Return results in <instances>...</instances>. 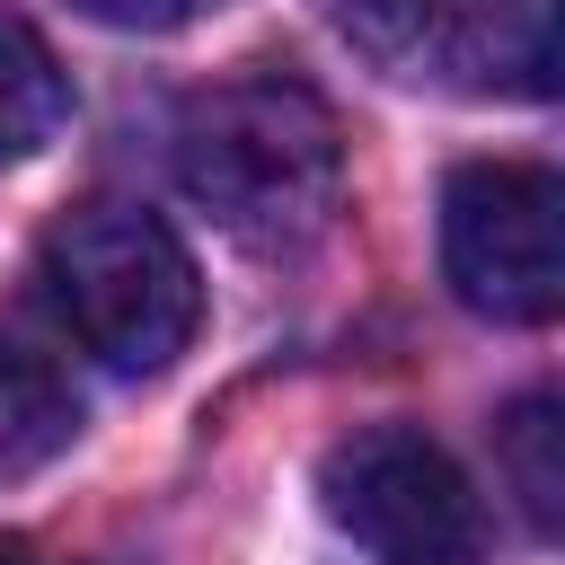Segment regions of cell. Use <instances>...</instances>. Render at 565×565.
Returning a JSON list of instances; mask_svg holds the SVG:
<instances>
[{
    "mask_svg": "<svg viewBox=\"0 0 565 565\" xmlns=\"http://www.w3.org/2000/svg\"><path fill=\"white\" fill-rule=\"evenodd\" d=\"M71 424H79L71 380H62L44 353H26L18 335H0V477L44 468V459L71 441Z\"/></svg>",
    "mask_w": 565,
    "mask_h": 565,
    "instance_id": "ba28073f",
    "label": "cell"
},
{
    "mask_svg": "<svg viewBox=\"0 0 565 565\" xmlns=\"http://www.w3.org/2000/svg\"><path fill=\"white\" fill-rule=\"evenodd\" d=\"M44 291L71 318V335L106 371H132V380L168 371L203 318V274H194L185 238L159 212L115 203V194L71 203L44 230Z\"/></svg>",
    "mask_w": 565,
    "mask_h": 565,
    "instance_id": "7a4b0ae2",
    "label": "cell"
},
{
    "mask_svg": "<svg viewBox=\"0 0 565 565\" xmlns=\"http://www.w3.org/2000/svg\"><path fill=\"white\" fill-rule=\"evenodd\" d=\"M494 468L521 494V521L539 539H556V521H565V424H556V397H521L494 424Z\"/></svg>",
    "mask_w": 565,
    "mask_h": 565,
    "instance_id": "9c48e42d",
    "label": "cell"
},
{
    "mask_svg": "<svg viewBox=\"0 0 565 565\" xmlns=\"http://www.w3.org/2000/svg\"><path fill=\"white\" fill-rule=\"evenodd\" d=\"M0 565H44V556H35L26 539H0Z\"/></svg>",
    "mask_w": 565,
    "mask_h": 565,
    "instance_id": "8fae6325",
    "label": "cell"
},
{
    "mask_svg": "<svg viewBox=\"0 0 565 565\" xmlns=\"http://www.w3.org/2000/svg\"><path fill=\"white\" fill-rule=\"evenodd\" d=\"M318 18L335 26V44H353L388 79H424L433 62H450L459 0H318Z\"/></svg>",
    "mask_w": 565,
    "mask_h": 565,
    "instance_id": "52a82bcc",
    "label": "cell"
},
{
    "mask_svg": "<svg viewBox=\"0 0 565 565\" xmlns=\"http://www.w3.org/2000/svg\"><path fill=\"white\" fill-rule=\"evenodd\" d=\"M441 274L477 318L539 327L565 309V185L530 159H468L441 185Z\"/></svg>",
    "mask_w": 565,
    "mask_h": 565,
    "instance_id": "277c9868",
    "label": "cell"
},
{
    "mask_svg": "<svg viewBox=\"0 0 565 565\" xmlns=\"http://www.w3.org/2000/svg\"><path fill=\"white\" fill-rule=\"evenodd\" d=\"M71 124V79L26 9L0 0V159H35Z\"/></svg>",
    "mask_w": 565,
    "mask_h": 565,
    "instance_id": "8992f818",
    "label": "cell"
},
{
    "mask_svg": "<svg viewBox=\"0 0 565 565\" xmlns=\"http://www.w3.org/2000/svg\"><path fill=\"white\" fill-rule=\"evenodd\" d=\"M71 9H88L97 26H132V35H168V26H185V18H203V9H221V0H71Z\"/></svg>",
    "mask_w": 565,
    "mask_h": 565,
    "instance_id": "30bf717a",
    "label": "cell"
},
{
    "mask_svg": "<svg viewBox=\"0 0 565 565\" xmlns=\"http://www.w3.org/2000/svg\"><path fill=\"white\" fill-rule=\"evenodd\" d=\"M327 521L380 565H486V503L468 468L415 424H362L318 459Z\"/></svg>",
    "mask_w": 565,
    "mask_h": 565,
    "instance_id": "3957f363",
    "label": "cell"
},
{
    "mask_svg": "<svg viewBox=\"0 0 565 565\" xmlns=\"http://www.w3.org/2000/svg\"><path fill=\"white\" fill-rule=\"evenodd\" d=\"M450 71L486 97H556V0H459Z\"/></svg>",
    "mask_w": 565,
    "mask_h": 565,
    "instance_id": "5b68a950",
    "label": "cell"
},
{
    "mask_svg": "<svg viewBox=\"0 0 565 565\" xmlns=\"http://www.w3.org/2000/svg\"><path fill=\"white\" fill-rule=\"evenodd\" d=\"M177 185L238 247H309L344 194V132L291 71H238L177 115Z\"/></svg>",
    "mask_w": 565,
    "mask_h": 565,
    "instance_id": "6da1fadb",
    "label": "cell"
}]
</instances>
